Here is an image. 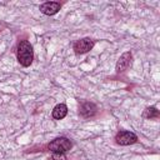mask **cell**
I'll return each mask as SVG.
<instances>
[{"mask_svg": "<svg viewBox=\"0 0 160 160\" xmlns=\"http://www.w3.org/2000/svg\"><path fill=\"white\" fill-rule=\"evenodd\" d=\"M34 59V52H32V46L29 41L22 40L18 45V60L22 66H29L32 62Z\"/></svg>", "mask_w": 160, "mask_h": 160, "instance_id": "6da1fadb", "label": "cell"}, {"mask_svg": "<svg viewBox=\"0 0 160 160\" xmlns=\"http://www.w3.org/2000/svg\"><path fill=\"white\" fill-rule=\"evenodd\" d=\"M71 141L66 138H58L49 144V149L52 152H66L71 149Z\"/></svg>", "mask_w": 160, "mask_h": 160, "instance_id": "7a4b0ae2", "label": "cell"}, {"mask_svg": "<svg viewBox=\"0 0 160 160\" xmlns=\"http://www.w3.org/2000/svg\"><path fill=\"white\" fill-rule=\"evenodd\" d=\"M92 46H94V41L90 38H84V39L78 40L74 44V50L76 54H85V52L90 51L92 49Z\"/></svg>", "mask_w": 160, "mask_h": 160, "instance_id": "3957f363", "label": "cell"}, {"mask_svg": "<svg viewBox=\"0 0 160 160\" xmlns=\"http://www.w3.org/2000/svg\"><path fill=\"white\" fill-rule=\"evenodd\" d=\"M116 142L120 145H131L138 141V136L131 131H120L116 135Z\"/></svg>", "mask_w": 160, "mask_h": 160, "instance_id": "277c9868", "label": "cell"}, {"mask_svg": "<svg viewBox=\"0 0 160 160\" xmlns=\"http://www.w3.org/2000/svg\"><path fill=\"white\" fill-rule=\"evenodd\" d=\"M131 59H132V55H131V52L130 51H126V52H124L120 58H119V60H118V62H116V71L118 72H122L124 70H126L130 65H131Z\"/></svg>", "mask_w": 160, "mask_h": 160, "instance_id": "5b68a950", "label": "cell"}, {"mask_svg": "<svg viewBox=\"0 0 160 160\" xmlns=\"http://www.w3.org/2000/svg\"><path fill=\"white\" fill-rule=\"evenodd\" d=\"M59 10H60V4L55 2V1H49V2H45L40 6V11L45 15H54Z\"/></svg>", "mask_w": 160, "mask_h": 160, "instance_id": "8992f818", "label": "cell"}, {"mask_svg": "<svg viewBox=\"0 0 160 160\" xmlns=\"http://www.w3.org/2000/svg\"><path fill=\"white\" fill-rule=\"evenodd\" d=\"M95 112H96V106L92 102H84L80 106V115L82 118H90L95 115Z\"/></svg>", "mask_w": 160, "mask_h": 160, "instance_id": "52a82bcc", "label": "cell"}, {"mask_svg": "<svg viewBox=\"0 0 160 160\" xmlns=\"http://www.w3.org/2000/svg\"><path fill=\"white\" fill-rule=\"evenodd\" d=\"M68 114V108L65 104H59L54 108L52 110V118L56 119V120H60V119H64Z\"/></svg>", "mask_w": 160, "mask_h": 160, "instance_id": "ba28073f", "label": "cell"}, {"mask_svg": "<svg viewBox=\"0 0 160 160\" xmlns=\"http://www.w3.org/2000/svg\"><path fill=\"white\" fill-rule=\"evenodd\" d=\"M142 116L144 118H146V119H152V118H158L159 116V110L156 109V108H146L145 110H144V114H142Z\"/></svg>", "mask_w": 160, "mask_h": 160, "instance_id": "9c48e42d", "label": "cell"}, {"mask_svg": "<svg viewBox=\"0 0 160 160\" xmlns=\"http://www.w3.org/2000/svg\"><path fill=\"white\" fill-rule=\"evenodd\" d=\"M51 159L52 160H66V156L64 152H54Z\"/></svg>", "mask_w": 160, "mask_h": 160, "instance_id": "30bf717a", "label": "cell"}]
</instances>
